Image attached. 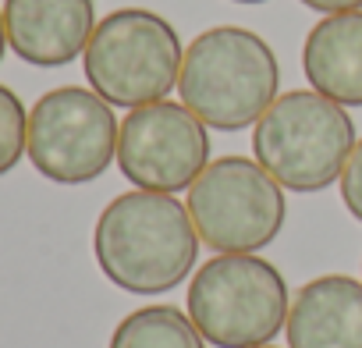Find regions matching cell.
Instances as JSON below:
<instances>
[{"label":"cell","mask_w":362,"mask_h":348,"mask_svg":"<svg viewBox=\"0 0 362 348\" xmlns=\"http://www.w3.org/2000/svg\"><path fill=\"white\" fill-rule=\"evenodd\" d=\"M259 348H274V344H259Z\"/></svg>","instance_id":"ac0fdd59"},{"label":"cell","mask_w":362,"mask_h":348,"mask_svg":"<svg viewBox=\"0 0 362 348\" xmlns=\"http://www.w3.org/2000/svg\"><path fill=\"white\" fill-rule=\"evenodd\" d=\"M281 64L263 36L242 25L199 33L181 61L177 93L206 128L242 132L277 100Z\"/></svg>","instance_id":"7a4b0ae2"},{"label":"cell","mask_w":362,"mask_h":348,"mask_svg":"<svg viewBox=\"0 0 362 348\" xmlns=\"http://www.w3.org/2000/svg\"><path fill=\"white\" fill-rule=\"evenodd\" d=\"M210 163L206 124L185 107L156 100L128 110L117 139L121 174L146 192H181L189 189Z\"/></svg>","instance_id":"ba28073f"},{"label":"cell","mask_w":362,"mask_h":348,"mask_svg":"<svg viewBox=\"0 0 362 348\" xmlns=\"http://www.w3.org/2000/svg\"><path fill=\"white\" fill-rule=\"evenodd\" d=\"M235 4H267V0H235Z\"/></svg>","instance_id":"e0dca14e"},{"label":"cell","mask_w":362,"mask_h":348,"mask_svg":"<svg viewBox=\"0 0 362 348\" xmlns=\"http://www.w3.org/2000/svg\"><path fill=\"white\" fill-rule=\"evenodd\" d=\"M341 199H344L348 214L362 224V139L355 142V149L341 170Z\"/></svg>","instance_id":"5bb4252c"},{"label":"cell","mask_w":362,"mask_h":348,"mask_svg":"<svg viewBox=\"0 0 362 348\" xmlns=\"http://www.w3.org/2000/svg\"><path fill=\"white\" fill-rule=\"evenodd\" d=\"M96 29L93 0H4V33L15 57L36 68H64L86 54Z\"/></svg>","instance_id":"9c48e42d"},{"label":"cell","mask_w":362,"mask_h":348,"mask_svg":"<svg viewBox=\"0 0 362 348\" xmlns=\"http://www.w3.org/2000/svg\"><path fill=\"white\" fill-rule=\"evenodd\" d=\"M291 313L284 274L256 253H221L189 284V316L217 348L270 344Z\"/></svg>","instance_id":"277c9868"},{"label":"cell","mask_w":362,"mask_h":348,"mask_svg":"<svg viewBox=\"0 0 362 348\" xmlns=\"http://www.w3.org/2000/svg\"><path fill=\"white\" fill-rule=\"evenodd\" d=\"M284 334L288 348H362V281L323 274L302 284Z\"/></svg>","instance_id":"30bf717a"},{"label":"cell","mask_w":362,"mask_h":348,"mask_svg":"<svg viewBox=\"0 0 362 348\" xmlns=\"http://www.w3.org/2000/svg\"><path fill=\"white\" fill-rule=\"evenodd\" d=\"M29 146V114L15 89L0 86V178L18 167Z\"/></svg>","instance_id":"4fadbf2b"},{"label":"cell","mask_w":362,"mask_h":348,"mask_svg":"<svg viewBox=\"0 0 362 348\" xmlns=\"http://www.w3.org/2000/svg\"><path fill=\"white\" fill-rule=\"evenodd\" d=\"M302 71L316 93L341 107H362V11L327 15L302 47Z\"/></svg>","instance_id":"8fae6325"},{"label":"cell","mask_w":362,"mask_h":348,"mask_svg":"<svg viewBox=\"0 0 362 348\" xmlns=\"http://www.w3.org/2000/svg\"><path fill=\"white\" fill-rule=\"evenodd\" d=\"M181 40L167 18L146 8H121L96 22L82 54L86 79L110 107H146L167 100L181 75Z\"/></svg>","instance_id":"5b68a950"},{"label":"cell","mask_w":362,"mask_h":348,"mask_svg":"<svg viewBox=\"0 0 362 348\" xmlns=\"http://www.w3.org/2000/svg\"><path fill=\"white\" fill-rule=\"evenodd\" d=\"M4 50H8V33H4V8H0V61H4Z\"/></svg>","instance_id":"2e32d148"},{"label":"cell","mask_w":362,"mask_h":348,"mask_svg":"<svg viewBox=\"0 0 362 348\" xmlns=\"http://www.w3.org/2000/svg\"><path fill=\"white\" fill-rule=\"evenodd\" d=\"M355 149L348 110L316 89L277 96L252 128V153L270 178L288 192H323L341 182Z\"/></svg>","instance_id":"3957f363"},{"label":"cell","mask_w":362,"mask_h":348,"mask_svg":"<svg viewBox=\"0 0 362 348\" xmlns=\"http://www.w3.org/2000/svg\"><path fill=\"white\" fill-rule=\"evenodd\" d=\"M93 253L103 277L121 291L163 295L196 270L199 235L185 203L135 189L107 203L93 231Z\"/></svg>","instance_id":"6da1fadb"},{"label":"cell","mask_w":362,"mask_h":348,"mask_svg":"<svg viewBox=\"0 0 362 348\" xmlns=\"http://www.w3.org/2000/svg\"><path fill=\"white\" fill-rule=\"evenodd\" d=\"M305 8L320 15H344V11H362V0H302Z\"/></svg>","instance_id":"9a60e30c"},{"label":"cell","mask_w":362,"mask_h":348,"mask_svg":"<svg viewBox=\"0 0 362 348\" xmlns=\"http://www.w3.org/2000/svg\"><path fill=\"white\" fill-rule=\"evenodd\" d=\"M110 348H206V337L174 306H142L114 327Z\"/></svg>","instance_id":"7c38bea8"},{"label":"cell","mask_w":362,"mask_h":348,"mask_svg":"<svg viewBox=\"0 0 362 348\" xmlns=\"http://www.w3.org/2000/svg\"><path fill=\"white\" fill-rule=\"evenodd\" d=\"M121 124L114 107L82 86H61L29 110V160L47 182L89 185L117 160Z\"/></svg>","instance_id":"52a82bcc"},{"label":"cell","mask_w":362,"mask_h":348,"mask_svg":"<svg viewBox=\"0 0 362 348\" xmlns=\"http://www.w3.org/2000/svg\"><path fill=\"white\" fill-rule=\"evenodd\" d=\"M189 217L206 249L221 253H259L267 249L288 217L284 189L249 156L210 160L189 185Z\"/></svg>","instance_id":"8992f818"}]
</instances>
